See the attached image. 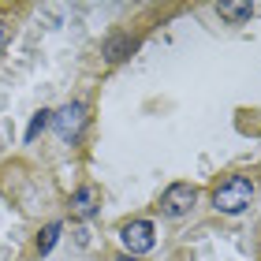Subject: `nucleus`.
Wrapping results in <instances>:
<instances>
[{
    "mask_svg": "<svg viewBox=\"0 0 261 261\" xmlns=\"http://www.w3.org/2000/svg\"><path fill=\"white\" fill-rule=\"evenodd\" d=\"M56 239H60V224H49V228L41 231V239H38V254H49L56 246Z\"/></svg>",
    "mask_w": 261,
    "mask_h": 261,
    "instance_id": "6e6552de",
    "label": "nucleus"
},
{
    "mask_svg": "<svg viewBox=\"0 0 261 261\" xmlns=\"http://www.w3.org/2000/svg\"><path fill=\"white\" fill-rule=\"evenodd\" d=\"M135 38H112L109 45H105V56H109V60L116 64V60H123V56H130V53H135Z\"/></svg>",
    "mask_w": 261,
    "mask_h": 261,
    "instance_id": "0eeeda50",
    "label": "nucleus"
},
{
    "mask_svg": "<svg viewBox=\"0 0 261 261\" xmlns=\"http://www.w3.org/2000/svg\"><path fill=\"white\" fill-rule=\"evenodd\" d=\"M49 123H53V112H45V109H41L38 116H34V123H30V130H27V142H34V138H38V135H41V130L49 127Z\"/></svg>",
    "mask_w": 261,
    "mask_h": 261,
    "instance_id": "1a4fd4ad",
    "label": "nucleus"
},
{
    "mask_svg": "<svg viewBox=\"0 0 261 261\" xmlns=\"http://www.w3.org/2000/svg\"><path fill=\"white\" fill-rule=\"evenodd\" d=\"M120 261H135V257H130V254H127V257H120Z\"/></svg>",
    "mask_w": 261,
    "mask_h": 261,
    "instance_id": "9b49d317",
    "label": "nucleus"
},
{
    "mask_svg": "<svg viewBox=\"0 0 261 261\" xmlns=\"http://www.w3.org/2000/svg\"><path fill=\"white\" fill-rule=\"evenodd\" d=\"M194 201H198V191L191 183H172L161 194V209H164V217H187L194 209Z\"/></svg>",
    "mask_w": 261,
    "mask_h": 261,
    "instance_id": "7ed1b4c3",
    "label": "nucleus"
},
{
    "mask_svg": "<svg viewBox=\"0 0 261 261\" xmlns=\"http://www.w3.org/2000/svg\"><path fill=\"white\" fill-rule=\"evenodd\" d=\"M71 213H75V217H93V213H97V191H93V187H79L75 191V198H71Z\"/></svg>",
    "mask_w": 261,
    "mask_h": 261,
    "instance_id": "39448f33",
    "label": "nucleus"
},
{
    "mask_svg": "<svg viewBox=\"0 0 261 261\" xmlns=\"http://www.w3.org/2000/svg\"><path fill=\"white\" fill-rule=\"evenodd\" d=\"M250 198H254V179L250 175H228V179L213 191V209L235 217V213H243L250 205Z\"/></svg>",
    "mask_w": 261,
    "mask_h": 261,
    "instance_id": "f257e3e1",
    "label": "nucleus"
},
{
    "mask_svg": "<svg viewBox=\"0 0 261 261\" xmlns=\"http://www.w3.org/2000/svg\"><path fill=\"white\" fill-rule=\"evenodd\" d=\"M53 127H56V135L64 142H75L82 135V127H86V105H79V101L64 105V109L53 116Z\"/></svg>",
    "mask_w": 261,
    "mask_h": 261,
    "instance_id": "20e7f679",
    "label": "nucleus"
},
{
    "mask_svg": "<svg viewBox=\"0 0 261 261\" xmlns=\"http://www.w3.org/2000/svg\"><path fill=\"white\" fill-rule=\"evenodd\" d=\"M8 34H11V27L0 19V53H4V45H8Z\"/></svg>",
    "mask_w": 261,
    "mask_h": 261,
    "instance_id": "9d476101",
    "label": "nucleus"
},
{
    "mask_svg": "<svg viewBox=\"0 0 261 261\" xmlns=\"http://www.w3.org/2000/svg\"><path fill=\"white\" fill-rule=\"evenodd\" d=\"M217 11L228 22H243V19L254 15V4H250V0H224V4H217Z\"/></svg>",
    "mask_w": 261,
    "mask_h": 261,
    "instance_id": "423d86ee",
    "label": "nucleus"
},
{
    "mask_svg": "<svg viewBox=\"0 0 261 261\" xmlns=\"http://www.w3.org/2000/svg\"><path fill=\"white\" fill-rule=\"evenodd\" d=\"M120 243L127 246V254H149L157 246V235H153V224L149 220H127L120 228Z\"/></svg>",
    "mask_w": 261,
    "mask_h": 261,
    "instance_id": "f03ea898",
    "label": "nucleus"
}]
</instances>
